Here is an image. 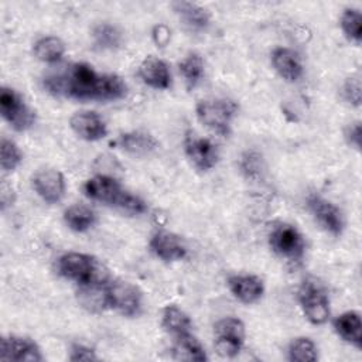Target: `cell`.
I'll use <instances>...</instances> for the list:
<instances>
[{"mask_svg":"<svg viewBox=\"0 0 362 362\" xmlns=\"http://www.w3.org/2000/svg\"><path fill=\"white\" fill-rule=\"evenodd\" d=\"M42 86L55 98L79 102H113L127 95V85L119 75L98 72L86 62H72L48 72Z\"/></svg>","mask_w":362,"mask_h":362,"instance_id":"6da1fadb","label":"cell"},{"mask_svg":"<svg viewBox=\"0 0 362 362\" xmlns=\"http://www.w3.org/2000/svg\"><path fill=\"white\" fill-rule=\"evenodd\" d=\"M83 192L93 201L120 208L133 215H140L147 211V204L139 195L124 189L117 180L109 175L99 174L86 180Z\"/></svg>","mask_w":362,"mask_h":362,"instance_id":"7a4b0ae2","label":"cell"},{"mask_svg":"<svg viewBox=\"0 0 362 362\" xmlns=\"http://www.w3.org/2000/svg\"><path fill=\"white\" fill-rule=\"evenodd\" d=\"M58 274L66 280L79 284L107 283L110 280L109 270L103 263L90 255L79 252L64 253L57 260Z\"/></svg>","mask_w":362,"mask_h":362,"instance_id":"3957f363","label":"cell"},{"mask_svg":"<svg viewBox=\"0 0 362 362\" xmlns=\"http://www.w3.org/2000/svg\"><path fill=\"white\" fill-rule=\"evenodd\" d=\"M198 120L219 136H229L232 120L238 113V105L228 98L202 99L195 106Z\"/></svg>","mask_w":362,"mask_h":362,"instance_id":"277c9868","label":"cell"},{"mask_svg":"<svg viewBox=\"0 0 362 362\" xmlns=\"http://www.w3.org/2000/svg\"><path fill=\"white\" fill-rule=\"evenodd\" d=\"M272 250L291 263H300L305 255V240L300 230L288 223H277L269 233Z\"/></svg>","mask_w":362,"mask_h":362,"instance_id":"5b68a950","label":"cell"},{"mask_svg":"<svg viewBox=\"0 0 362 362\" xmlns=\"http://www.w3.org/2000/svg\"><path fill=\"white\" fill-rule=\"evenodd\" d=\"M298 303L305 318L314 324H325L329 318V298L325 290L313 280H305L298 290Z\"/></svg>","mask_w":362,"mask_h":362,"instance_id":"8992f818","label":"cell"},{"mask_svg":"<svg viewBox=\"0 0 362 362\" xmlns=\"http://www.w3.org/2000/svg\"><path fill=\"white\" fill-rule=\"evenodd\" d=\"M215 351L222 358H233L242 349L246 329L242 320L236 317H225L214 325Z\"/></svg>","mask_w":362,"mask_h":362,"instance_id":"52a82bcc","label":"cell"},{"mask_svg":"<svg viewBox=\"0 0 362 362\" xmlns=\"http://www.w3.org/2000/svg\"><path fill=\"white\" fill-rule=\"evenodd\" d=\"M0 113L17 132L28 130L35 122V112L11 88H1L0 90Z\"/></svg>","mask_w":362,"mask_h":362,"instance_id":"ba28073f","label":"cell"},{"mask_svg":"<svg viewBox=\"0 0 362 362\" xmlns=\"http://www.w3.org/2000/svg\"><path fill=\"white\" fill-rule=\"evenodd\" d=\"M307 208L325 232L332 236H339L344 232L345 218L342 211L334 202L318 194H310L307 198Z\"/></svg>","mask_w":362,"mask_h":362,"instance_id":"9c48e42d","label":"cell"},{"mask_svg":"<svg viewBox=\"0 0 362 362\" xmlns=\"http://www.w3.org/2000/svg\"><path fill=\"white\" fill-rule=\"evenodd\" d=\"M110 308L124 317H136L141 311V291L137 286L124 280L109 281Z\"/></svg>","mask_w":362,"mask_h":362,"instance_id":"30bf717a","label":"cell"},{"mask_svg":"<svg viewBox=\"0 0 362 362\" xmlns=\"http://www.w3.org/2000/svg\"><path fill=\"white\" fill-rule=\"evenodd\" d=\"M184 150L188 160L199 171H209L219 160L218 146L206 139L194 133H187L184 139Z\"/></svg>","mask_w":362,"mask_h":362,"instance_id":"8fae6325","label":"cell"},{"mask_svg":"<svg viewBox=\"0 0 362 362\" xmlns=\"http://www.w3.org/2000/svg\"><path fill=\"white\" fill-rule=\"evenodd\" d=\"M31 185L35 194L47 204H57L65 195V178L55 168H41L33 178Z\"/></svg>","mask_w":362,"mask_h":362,"instance_id":"7c38bea8","label":"cell"},{"mask_svg":"<svg viewBox=\"0 0 362 362\" xmlns=\"http://www.w3.org/2000/svg\"><path fill=\"white\" fill-rule=\"evenodd\" d=\"M0 359L17 362H38L42 361L44 356L34 339L28 337L8 335L1 338Z\"/></svg>","mask_w":362,"mask_h":362,"instance_id":"4fadbf2b","label":"cell"},{"mask_svg":"<svg viewBox=\"0 0 362 362\" xmlns=\"http://www.w3.org/2000/svg\"><path fill=\"white\" fill-rule=\"evenodd\" d=\"M150 250L163 262L173 263L184 259L187 256V246L184 240L167 230H158L156 232L148 242Z\"/></svg>","mask_w":362,"mask_h":362,"instance_id":"5bb4252c","label":"cell"},{"mask_svg":"<svg viewBox=\"0 0 362 362\" xmlns=\"http://www.w3.org/2000/svg\"><path fill=\"white\" fill-rule=\"evenodd\" d=\"M69 126L79 139L86 141H98L107 134L105 120L92 110L75 112L69 119Z\"/></svg>","mask_w":362,"mask_h":362,"instance_id":"9a60e30c","label":"cell"},{"mask_svg":"<svg viewBox=\"0 0 362 362\" xmlns=\"http://www.w3.org/2000/svg\"><path fill=\"white\" fill-rule=\"evenodd\" d=\"M109 281L107 283L79 284L78 291H76V300H78L79 305L93 314L110 310Z\"/></svg>","mask_w":362,"mask_h":362,"instance_id":"2e32d148","label":"cell"},{"mask_svg":"<svg viewBox=\"0 0 362 362\" xmlns=\"http://www.w3.org/2000/svg\"><path fill=\"white\" fill-rule=\"evenodd\" d=\"M274 71L287 82H297L303 76L300 55L287 47H277L270 55Z\"/></svg>","mask_w":362,"mask_h":362,"instance_id":"e0dca14e","label":"cell"},{"mask_svg":"<svg viewBox=\"0 0 362 362\" xmlns=\"http://www.w3.org/2000/svg\"><path fill=\"white\" fill-rule=\"evenodd\" d=\"M230 293L245 304L259 301L264 293L263 280L253 274H233L228 279Z\"/></svg>","mask_w":362,"mask_h":362,"instance_id":"ac0fdd59","label":"cell"},{"mask_svg":"<svg viewBox=\"0 0 362 362\" xmlns=\"http://www.w3.org/2000/svg\"><path fill=\"white\" fill-rule=\"evenodd\" d=\"M140 79L153 89H167L171 85V74L165 61L157 57H147L139 65Z\"/></svg>","mask_w":362,"mask_h":362,"instance_id":"d6986e66","label":"cell"},{"mask_svg":"<svg viewBox=\"0 0 362 362\" xmlns=\"http://www.w3.org/2000/svg\"><path fill=\"white\" fill-rule=\"evenodd\" d=\"M115 146L129 154L143 157L154 153L158 148V141L150 133L134 130L120 134L115 140Z\"/></svg>","mask_w":362,"mask_h":362,"instance_id":"ffe728a7","label":"cell"},{"mask_svg":"<svg viewBox=\"0 0 362 362\" xmlns=\"http://www.w3.org/2000/svg\"><path fill=\"white\" fill-rule=\"evenodd\" d=\"M181 23L191 31H204L209 25V13L191 1H174L171 4Z\"/></svg>","mask_w":362,"mask_h":362,"instance_id":"44dd1931","label":"cell"},{"mask_svg":"<svg viewBox=\"0 0 362 362\" xmlns=\"http://www.w3.org/2000/svg\"><path fill=\"white\" fill-rule=\"evenodd\" d=\"M173 356L177 361L188 362H204L208 359L205 348L202 346L199 339L191 332L175 337L173 345Z\"/></svg>","mask_w":362,"mask_h":362,"instance_id":"7402d4cb","label":"cell"},{"mask_svg":"<svg viewBox=\"0 0 362 362\" xmlns=\"http://www.w3.org/2000/svg\"><path fill=\"white\" fill-rule=\"evenodd\" d=\"M335 332L346 342L362 346V322L361 315L356 311H345L334 320Z\"/></svg>","mask_w":362,"mask_h":362,"instance_id":"603a6c76","label":"cell"},{"mask_svg":"<svg viewBox=\"0 0 362 362\" xmlns=\"http://www.w3.org/2000/svg\"><path fill=\"white\" fill-rule=\"evenodd\" d=\"M92 41L98 49L113 51L117 49L123 42V33L112 23L102 21L92 28Z\"/></svg>","mask_w":362,"mask_h":362,"instance_id":"cb8c5ba5","label":"cell"},{"mask_svg":"<svg viewBox=\"0 0 362 362\" xmlns=\"http://www.w3.org/2000/svg\"><path fill=\"white\" fill-rule=\"evenodd\" d=\"M65 42L55 35H45L34 42L33 52L37 59L45 64H57L65 54Z\"/></svg>","mask_w":362,"mask_h":362,"instance_id":"d4e9b609","label":"cell"},{"mask_svg":"<svg viewBox=\"0 0 362 362\" xmlns=\"http://www.w3.org/2000/svg\"><path fill=\"white\" fill-rule=\"evenodd\" d=\"M163 328L174 337L191 332L192 321L189 315L177 305H167L161 313Z\"/></svg>","mask_w":362,"mask_h":362,"instance_id":"484cf974","label":"cell"},{"mask_svg":"<svg viewBox=\"0 0 362 362\" xmlns=\"http://www.w3.org/2000/svg\"><path fill=\"white\" fill-rule=\"evenodd\" d=\"M64 221L69 229L75 232H86L95 225L96 215L89 206L75 204L65 209Z\"/></svg>","mask_w":362,"mask_h":362,"instance_id":"4316f807","label":"cell"},{"mask_svg":"<svg viewBox=\"0 0 362 362\" xmlns=\"http://www.w3.org/2000/svg\"><path fill=\"white\" fill-rule=\"evenodd\" d=\"M178 69L184 78L187 89H192L202 81V76L205 72L204 59L199 54L189 52L180 61Z\"/></svg>","mask_w":362,"mask_h":362,"instance_id":"83f0119b","label":"cell"},{"mask_svg":"<svg viewBox=\"0 0 362 362\" xmlns=\"http://www.w3.org/2000/svg\"><path fill=\"white\" fill-rule=\"evenodd\" d=\"M288 359L293 362H314L318 359L317 345L307 337L294 338L288 345Z\"/></svg>","mask_w":362,"mask_h":362,"instance_id":"f1b7e54d","label":"cell"},{"mask_svg":"<svg viewBox=\"0 0 362 362\" xmlns=\"http://www.w3.org/2000/svg\"><path fill=\"white\" fill-rule=\"evenodd\" d=\"M339 25L342 33L346 35L348 40L359 44L362 38V16L358 8L348 7L342 11L339 18Z\"/></svg>","mask_w":362,"mask_h":362,"instance_id":"f546056e","label":"cell"},{"mask_svg":"<svg viewBox=\"0 0 362 362\" xmlns=\"http://www.w3.org/2000/svg\"><path fill=\"white\" fill-rule=\"evenodd\" d=\"M23 161V153L18 146L3 137L0 141V165L4 171H14Z\"/></svg>","mask_w":362,"mask_h":362,"instance_id":"4dcf8cb0","label":"cell"},{"mask_svg":"<svg viewBox=\"0 0 362 362\" xmlns=\"http://www.w3.org/2000/svg\"><path fill=\"white\" fill-rule=\"evenodd\" d=\"M342 96L344 99L354 105V106H359L361 103V81L358 76H351L348 78L344 85H342Z\"/></svg>","mask_w":362,"mask_h":362,"instance_id":"1f68e13d","label":"cell"},{"mask_svg":"<svg viewBox=\"0 0 362 362\" xmlns=\"http://www.w3.org/2000/svg\"><path fill=\"white\" fill-rule=\"evenodd\" d=\"M96 359H98V355L92 348L85 346L82 344L72 345L69 361H96Z\"/></svg>","mask_w":362,"mask_h":362,"instance_id":"d6a6232c","label":"cell"},{"mask_svg":"<svg viewBox=\"0 0 362 362\" xmlns=\"http://www.w3.org/2000/svg\"><path fill=\"white\" fill-rule=\"evenodd\" d=\"M242 170L247 174V177H255L260 174V160L259 156H255V153H246L242 157Z\"/></svg>","mask_w":362,"mask_h":362,"instance_id":"836d02e7","label":"cell"},{"mask_svg":"<svg viewBox=\"0 0 362 362\" xmlns=\"http://www.w3.org/2000/svg\"><path fill=\"white\" fill-rule=\"evenodd\" d=\"M345 139L349 146H354L355 148L359 150L361 147V123L359 122H354L348 124V127L345 129Z\"/></svg>","mask_w":362,"mask_h":362,"instance_id":"e575fe53","label":"cell"},{"mask_svg":"<svg viewBox=\"0 0 362 362\" xmlns=\"http://www.w3.org/2000/svg\"><path fill=\"white\" fill-rule=\"evenodd\" d=\"M153 38H154V41H156L157 45L164 47V45L168 42V40H170V31H168V28H167L165 25H157V27L154 28V31H153Z\"/></svg>","mask_w":362,"mask_h":362,"instance_id":"d590c367","label":"cell"}]
</instances>
